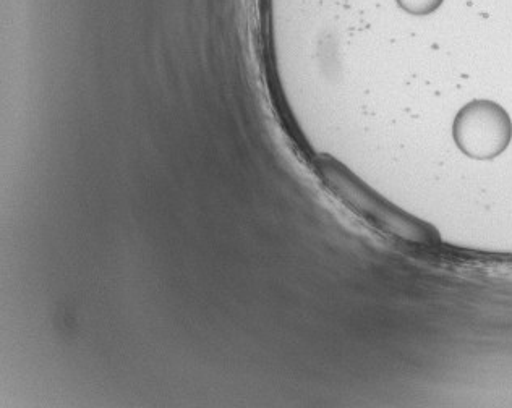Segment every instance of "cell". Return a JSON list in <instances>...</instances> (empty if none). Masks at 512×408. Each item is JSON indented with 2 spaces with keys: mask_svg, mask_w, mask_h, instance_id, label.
<instances>
[{
  "mask_svg": "<svg viewBox=\"0 0 512 408\" xmlns=\"http://www.w3.org/2000/svg\"><path fill=\"white\" fill-rule=\"evenodd\" d=\"M402 9L414 15H427L435 12L443 0H397Z\"/></svg>",
  "mask_w": 512,
  "mask_h": 408,
  "instance_id": "obj_3",
  "label": "cell"
},
{
  "mask_svg": "<svg viewBox=\"0 0 512 408\" xmlns=\"http://www.w3.org/2000/svg\"><path fill=\"white\" fill-rule=\"evenodd\" d=\"M323 169L329 183L333 185L342 200L354 206L355 211H359L362 216L375 221L380 229L389 230L393 234L407 238H415V235H412L415 232L419 234L417 224L412 222V219H406V214L399 213L397 209L391 208L388 203L378 198V195L368 192L367 187H363L362 183L346 174L341 167L328 164Z\"/></svg>",
  "mask_w": 512,
  "mask_h": 408,
  "instance_id": "obj_2",
  "label": "cell"
},
{
  "mask_svg": "<svg viewBox=\"0 0 512 408\" xmlns=\"http://www.w3.org/2000/svg\"><path fill=\"white\" fill-rule=\"evenodd\" d=\"M511 120L495 102L478 101L464 107L454 122L457 146L475 159L496 158L511 140Z\"/></svg>",
  "mask_w": 512,
  "mask_h": 408,
  "instance_id": "obj_1",
  "label": "cell"
}]
</instances>
